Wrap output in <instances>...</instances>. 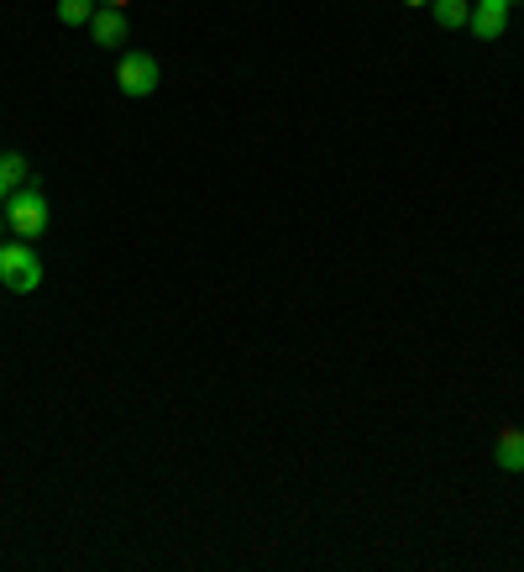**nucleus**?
Returning a JSON list of instances; mask_svg holds the SVG:
<instances>
[{"label":"nucleus","mask_w":524,"mask_h":572,"mask_svg":"<svg viewBox=\"0 0 524 572\" xmlns=\"http://www.w3.org/2000/svg\"><path fill=\"white\" fill-rule=\"evenodd\" d=\"M0 284H5L11 295H32V289L42 284V258L32 252L27 241H5V247H0Z\"/></svg>","instance_id":"f257e3e1"},{"label":"nucleus","mask_w":524,"mask_h":572,"mask_svg":"<svg viewBox=\"0 0 524 572\" xmlns=\"http://www.w3.org/2000/svg\"><path fill=\"white\" fill-rule=\"evenodd\" d=\"M0 215H5V226H11L16 237L27 241L48 226V195H42V189H11L5 206H0Z\"/></svg>","instance_id":"f03ea898"},{"label":"nucleus","mask_w":524,"mask_h":572,"mask_svg":"<svg viewBox=\"0 0 524 572\" xmlns=\"http://www.w3.org/2000/svg\"><path fill=\"white\" fill-rule=\"evenodd\" d=\"M158 59L152 53H121V63H116V85H121V95H132V100H147V95L158 90Z\"/></svg>","instance_id":"7ed1b4c3"},{"label":"nucleus","mask_w":524,"mask_h":572,"mask_svg":"<svg viewBox=\"0 0 524 572\" xmlns=\"http://www.w3.org/2000/svg\"><path fill=\"white\" fill-rule=\"evenodd\" d=\"M466 27H472V37H483V42H498L503 27H509V0H472Z\"/></svg>","instance_id":"20e7f679"},{"label":"nucleus","mask_w":524,"mask_h":572,"mask_svg":"<svg viewBox=\"0 0 524 572\" xmlns=\"http://www.w3.org/2000/svg\"><path fill=\"white\" fill-rule=\"evenodd\" d=\"M89 32H95V48H126L132 42V22H126V11H116V5H100L89 16Z\"/></svg>","instance_id":"39448f33"},{"label":"nucleus","mask_w":524,"mask_h":572,"mask_svg":"<svg viewBox=\"0 0 524 572\" xmlns=\"http://www.w3.org/2000/svg\"><path fill=\"white\" fill-rule=\"evenodd\" d=\"M494 462L503 468V473H524V431H514V425H503V431H498Z\"/></svg>","instance_id":"423d86ee"},{"label":"nucleus","mask_w":524,"mask_h":572,"mask_svg":"<svg viewBox=\"0 0 524 572\" xmlns=\"http://www.w3.org/2000/svg\"><path fill=\"white\" fill-rule=\"evenodd\" d=\"M431 16H436V27L462 32L466 16H472V0H431Z\"/></svg>","instance_id":"0eeeda50"},{"label":"nucleus","mask_w":524,"mask_h":572,"mask_svg":"<svg viewBox=\"0 0 524 572\" xmlns=\"http://www.w3.org/2000/svg\"><path fill=\"white\" fill-rule=\"evenodd\" d=\"M22 179H27V158L22 152H0V195L22 189Z\"/></svg>","instance_id":"6e6552de"},{"label":"nucleus","mask_w":524,"mask_h":572,"mask_svg":"<svg viewBox=\"0 0 524 572\" xmlns=\"http://www.w3.org/2000/svg\"><path fill=\"white\" fill-rule=\"evenodd\" d=\"M53 11H59L63 27H89V16H95V0H59Z\"/></svg>","instance_id":"1a4fd4ad"},{"label":"nucleus","mask_w":524,"mask_h":572,"mask_svg":"<svg viewBox=\"0 0 524 572\" xmlns=\"http://www.w3.org/2000/svg\"><path fill=\"white\" fill-rule=\"evenodd\" d=\"M105 5H116V11H126V5H132V0H105Z\"/></svg>","instance_id":"9d476101"},{"label":"nucleus","mask_w":524,"mask_h":572,"mask_svg":"<svg viewBox=\"0 0 524 572\" xmlns=\"http://www.w3.org/2000/svg\"><path fill=\"white\" fill-rule=\"evenodd\" d=\"M404 5H431V0H404Z\"/></svg>","instance_id":"9b49d317"},{"label":"nucleus","mask_w":524,"mask_h":572,"mask_svg":"<svg viewBox=\"0 0 524 572\" xmlns=\"http://www.w3.org/2000/svg\"><path fill=\"white\" fill-rule=\"evenodd\" d=\"M0 237H5V215H0Z\"/></svg>","instance_id":"f8f14e48"},{"label":"nucleus","mask_w":524,"mask_h":572,"mask_svg":"<svg viewBox=\"0 0 524 572\" xmlns=\"http://www.w3.org/2000/svg\"><path fill=\"white\" fill-rule=\"evenodd\" d=\"M0 206H5V195H0Z\"/></svg>","instance_id":"ddd939ff"},{"label":"nucleus","mask_w":524,"mask_h":572,"mask_svg":"<svg viewBox=\"0 0 524 572\" xmlns=\"http://www.w3.org/2000/svg\"><path fill=\"white\" fill-rule=\"evenodd\" d=\"M0 247H5V241H0Z\"/></svg>","instance_id":"4468645a"},{"label":"nucleus","mask_w":524,"mask_h":572,"mask_svg":"<svg viewBox=\"0 0 524 572\" xmlns=\"http://www.w3.org/2000/svg\"><path fill=\"white\" fill-rule=\"evenodd\" d=\"M509 5H514V0H509Z\"/></svg>","instance_id":"2eb2a0df"}]
</instances>
